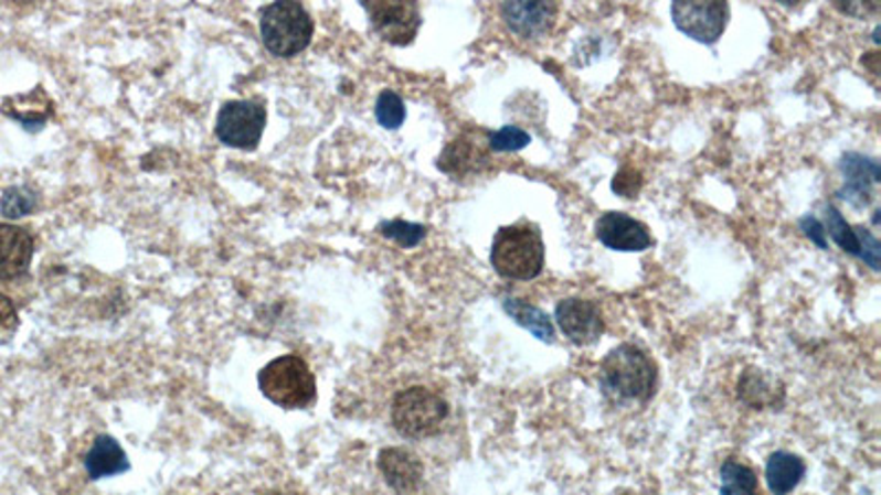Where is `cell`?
Returning <instances> with one entry per match:
<instances>
[{
    "mask_svg": "<svg viewBox=\"0 0 881 495\" xmlns=\"http://www.w3.org/2000/svg\"><path fill=\"white\" fill-rule=\"evenodd\" d=\"M489 262L505 280H533L544 267L542 234L533 223L500 227L491 243Z\"/></svg>",
    "mask_w": 881,
    "mask_h": 495,
    "instance_id": "6da1fadb",
    "label": "cell"
},
{
    "mask_svg": "<svg viewBox=\"0 0 881 495\" xmlns=\"http://www.w3.org/2000/svg\"><path fill=\"white\" fill-rule=\"evenodd\" d=\"M602 388L619 401H648L657 388V366L635 344L613 348L602 362Z\"/></svg>",
    "mask_w": 881,
    "mask_h": 495,
    "instance_id": "7a4b0ae2",
    "label": "cell"
},
{
    "mask_svg": "<svg viewBox=\"0 0 881 495\" xmlns=\"http://www.w3.org/2000/svg\"><path fill=\"white\" fill-rule=\"evenodd\" d=\"M261 392L285 410H305L316 401V377L298 355L269 362L258 373Z\"/></svg>",
    "mask_w": 881,
    "mask_h": 495,
    "instance_id": "3957f363",
    "label": "cell"
},
{
    "mask_svg": "<svg viewBox=\"0 0 881 495\" xmlns=\"http://www.w3.org/2000/svg\"><path fill=\"white\" fill-rule=\"evenodd\" d=\"M261 35L269 53L291 57L309 46L314 20L300 2H274L261 11Z\"/></svg>",
    "mask_w": 881,
    "mask_h": 495,
    "instance_id": "277c9868",
    "label": "cell"
},
{
    "mask_svg": "<svg viewBox=\"0 0 881 495\" xmlns=\"http://www.w3.org/2000/svg\"><path fill=\"white\" fill-rule=\"evenodd\" d=\"M449 408L445 399L422 386L402 390L393 401V426L406 439H426L439 434Z\"/></svg>",
    "mask_w": 881,
    "mask_h": 495,
    "instance_id": "5b68a950",
    "label": "cell"
},
{
    "mask_svg": "<svg viewBox=\"0 0 881 495\" xmlns=\"http://www.w3.org/2000/svg\"><path fill=\"white\" fill-rule=\"evenodd\" d=\"M267 123V110L252 99H234L223 104L216 119V137L241 150H254L263 137Z\"/></svg>",
    "mask_w": 881,
    "mask_h": 495,
    "instance_id": "8992f818",
    "label": "cell"
},
{
    "mask_svg": "<svg viewBox=\"0 0 881 495\" xmlns=\"http://www.w3.org/2000/svg\"><path fill=\"white\" fill-rule=\"evenodd\" d=\"M675 26L701 44H714L730 18L728 2H672L670 7Z\"/></svg>",
    "mask_w": 881,
    "mask_h": 495,
    "instance_id": "52a82bcc",
    "label": "cell"
},
{
    "mask_svg": "<svg viewBox=\"0 0 881 495\" xmlns=\"http://www.w3.org/2000/svg\"><path fill=\"white\" fill-rule=\"evenodd\" d=\"M373 29L391 44L404 46L417 37L422 13L415 2H364Z\"/></svg>",
    "mask_w": 881,
    "mask_h": 495,
    "instance_id": "ba28073f",
    "label": "cell"
},
{
    "mask_svg": "<svg viewBox=\"0 0 881 495\" xmlns=\"http://www.w3.org/2000/svg\"><path fill=\"white\" fill-rule=\"evenodd\" d=\"M555 322L564 337L575 346H591L604 333V318L597 304L580 298H566L558 302Z\"/></svg>",
    "mask_w": 881,
    "mask_h": 495,
    "instance_id": "9c48e42d",
    "label": "cell"
},
{
    "mask_svg": "<svg viewBox=\"0 0 881 495\" xmlns=\"http://www.w3.org/2000/svg\"><path fill=\"white\" fill-rule=\"evenodd\" d=\"M595 236L613 251H646L652 245L648 227L624 212L602 214L595 223Z\"/></svg>",
    "mask_w": 881,
    "mask_h": 495,
    "instance_id": "30bf717a",
    "label": "cell"
},
{
    "mask_svg": "<svg viewBox=\"0 0 881 495\" xmlns=\"http://www.w3.org/2000/svg\"><path fill=\"white\" fill-rule=\"evenodd\" d=\"M840 170L845 174L840 198L858 209L869 207L873 203V187L881 181L878 159L864 157L860 152H847L840 161Z\"/></svg>",
    "mask_w": 881,
    "mask_h": 495,
    "instance_id": "8fae6325",
    "label": "cell"
},
{
    "mask_svg": "<svg viewBox=\"0 0 881 495\" xmlns=\"http://www.w3.org/2000/svg\"><path fill=\"white\" fill-rule=\"evenodd\" d=\"M558 15L555 2H502L500 18L507 29H511L520 37H540L544 35Z\"/></svg>",
    "mask_w": 881,
    "mask_h": 495,
    "instance_id": "7c38bea8",
    "label": "cell"
},
{
    "mask_svg": "<svg viewBox=\"0 0 881 495\" xmlns=\"http://www.w3.org/2000/svg\"><path fill=\"white\" fill-rule=\"evenodd\" d=\"M482 134L480 132H463L454 141L445 146L440 152L439 170L445 174L454 176H465L471 172H478L487 163V150H485Z\"/></svg>",
    "mask_w": 881,
    "mask_h": 495,
    "instance_id": "4fadbf2b",
    "label": "cell"
},
{
    "mask_svg": "<svg viewBox=\"0 0 881 495\" xmlns=\"http://www.w3.org/2000/svg\"><path fill=\"white\" fill-rule=\"evenodd\" d=\"M378 465L389 487L397 494H413L424 478L422 461L413 452L402 448L382 450Z\"/></svg>",
    "mask_w": 881,
    "mask_h": 495,
    "instance_id": "5bb4252c",
    "label": "cell"
},
{
    "mask_svg": "<svg viewBox=\"0 0 881 495\" xmlns=\"http://www.w3.org/2000/svg\"><path fill=\"white\" fill-rule=\"evenodd\" d=\"M33 238L29 232L0 223V280H15L29 271Z\"/></svg>",
    "mask_w": 881,
    "mask_h": 495,
    "instance_id": "9a60e30c",
    "label": "cell"
},
{
    "mask_svg": "<svg viewBox=\"0 0 881 495\" xmlns=\"http://www.w3.org/2000/svg\"><path fill=\"white\" fill-rule=\"evenodd\" d=\"M51 106L53 104L46 97V93L42 90V86H38L24 95L7 97L2 101V112L9 115L11 119H15L18 123H22V128H26V130H40L53 112Z\"/></svg>",
    "mask_w": 881,
    "mask_h": 495,
    "instance_id": "2e32d148",
    "label": "cell"
},
{
    "mask_svg": "<svg viewBox=\"0 0 881 495\" xmlns=\"http://www.w3.org/2000/svg\"><path fill=\"white\" fill-rule=\"evenodd\" d=\"M739 399L754 410H765L781 406L785 399V390L781 381L767 377L763 370L747 368L739 379Z\"/></svg>",
    "mask_w": 881,
    "mask_h": 495,
    "instance_id": "e0dca14e",
    "label": "cell"
},
{
    "mask_svg": "<svg viewBox=\"0 0 881 495\" xmlns=\"http://www.w3.org/2000/svg\"><path fill=\"white\" fill-rule=\"evenodd\" d=\"M84 467L86 474L93 481L99 478H108V476H117L130 470L128 456L124 454V450L119 448V443L110 437H97L93 448L88 450L86 459H84Z\"/></svg>",
    "mask_w": 881,
    "mask_h": 495,
    "instance_id": "ac0fdd59",
    "label": "cell"
},
{
    "mask_svg": "<svg viewBox=\"0 0 881 495\" xmlns=\"http://www.w3.org/2000/svg\"><path fill=\"white\" fill-rule=\"evenodd\" d=\"M807 474V465L800 456L792 454V452H774L767 459V467H765V478H767V487L774 495H789L805 478Z\"/></svg>",
    "mask_w": 881,
    "mask_h": 495,
    "instance_id": "d6986e66",
    "label": "cell"
},
{
    "mask_svg": "<svg viewBox=\"0 0 881 495\" xmlns=\"http://www.w3.org/2000/svg\"><path fill=\"white\" fill-rule=\"evenodd\" d=\"M502 311L518 324V326H522L524 331H529L535 340H540V342H544V344H553L555 342V329H553V322H551V318L542 311V309H538V306H533V304H529V302H524V300H518V298H502Z\"/></svg>",
    "mask_w": 881,
    "mask_h": 495,
    "instance_id": "ffe728a7",
    "label": "cell"
},
{
    "mask_svg": "<svg viewBox=\"0 0 881 495\" xmlns=\"http://www.w3.org/2000/svg\"><path fill=\"white\" fill-rule=\"evenodd\" d=\"M719 495H761L758 478L752 467L739 461H725L721 465V492Z\"/></svg>",
    "mask_w": 881,
    "mask_h": 495,
    "instance_id": "44dd1931",
    "label": "cell"
},
{
    "mask_svg": "<svg viewBox=\"0 0 881 495\" xmlns=\"http://www.w3.org/2000/svg\"><path fill=\"white\" fill-rule=\"evenodd\" d=\"M825 232L836 240V245L842 251L860 258V236H858L856 227L849 225L847 218L840 214V209H836L834 205H827V227H825Z\"/></svg>",
    "mask_w": 881,
    "mask_h": 495,
    "instance_id": "7402d4cb",
    "label": "cell"
},
{
    "mask_svg": "<svg viewBox=\"0 0 881 495\" xmlns=\"http://www.w3.org/2000/svg\"><path fill=\"white\" fill-rule=\"evenodd\" d=\"M38 207V194L26 185L9 187L0 198V212L7 218H20Z\"/></svg>",
    "mask_w": 881,
    "mask_h": 495,
    "instance_id": "603a6c76",
    "label": "cell"
},
{
    "mask_svg": "<svg viewBox=\"0 0 881 495\" xmlns=\"http://www.w3.org/2000/svg\"><path fill=\"white\" fill-rule=\"evenodd\" d=\"M380 234L386 236L389 240H395L404 249H413L426 238L428 229L424 225L408 220H386L380 225Z\"/></svg>",
    "mask_w": 881,
    "mask_h": 495,
    "instance_id": "cb8c5ba5",
    "label": "cell"
},
{
    "mask_svg": "<svg viewBox=\"0 0 881 495\" xmlns=\"http://www.w3.org/2000/svg\"><path fill=\"white\" fill-rule=\"evenodd\" d=\"M375 115H378V121H380L384 128L397 130V128L404 123V119H406L404 99H402L395 90H384V93L378 97Z\"/></svg>",
    "mask_w": 881,
    "mask_h": 495,
    "instance_id": "d4e9b609",
    "label": "cell"
},
{
    "mask_svg": "<svg viewBox=\"0 0 881 495\" xmlns=\"http://www.w3.org/2000/svg\"><path fill=\"white\" fill-rule=\"evenodd\" d=\"M531 143V134L518 126H502L487 134V146L493 152H518Z\"/></svg>",
    "mask_w": 881,
    "mask_h": 495,
    "instance_id": "484cf974",
    "label": "cell"
},
{
    "mask_svg": "<svg viewBox=\"0 0 881 495\" xmlns=\"http://www.w3.org/2000/svg\"><path fill=\"white\" fill-rule=\"evenodd\" d=\"M611 187H613V192L619 194L622 198H635V196L641 192V187H644V176H641V172L635 170V168H622V170L613 176Z\"/></svg>",
    "mask_w": 881,
    "mask_h": 495,
    "instance_id": "4316f807",
    "label": "cell"
},
{
    "mask_svg": "<svg viewBox=\"0 0 881 495\" xmlns=\"http://www.w3.org/2000/svg\"><path fill=\"white\" fill-rule=\"evenodd\" d=\"M860 236V260H864L873 271H880L881 243L864 227H856Z\"/></svg>",
    "mask_w": 881,
    "mask_h": 495,
    "instance_id": "83f0119b",
    "label": "cell"
},
{
    "mask_svg": "<svg viewBox=\"0 0 881 495\" xmlns=\"http://www.w3.org/2000/svg\"><path fill=\"white\" fill-rule=\"evenodd\" d=\"M18 326H20L18 309L4 293H0V344H7L15 335Z\"/></svg>",
    "mask_w": 881,
    "mask_h": 495,
    "instance_id": "f1b7e54d",
    "label": "cell"
},
{
    "mask_svg": "<svg viewBox=\"0 0 881 495\" xmlns=\"http://www.w3.org/2000/svg\"><path fill=\"white\" fill-rule=\"evenodd\" d=\"M800 229L805 232V236L814 243V245H818L820 249H829V243H827V232H825V225L816 218V216H805V218H800Z\"/></svg>",
    "mask_w": 881,
    "mask_h": 495,
    "instance_id": "f546056e",
    "label": "cell"
}]
</instances>
